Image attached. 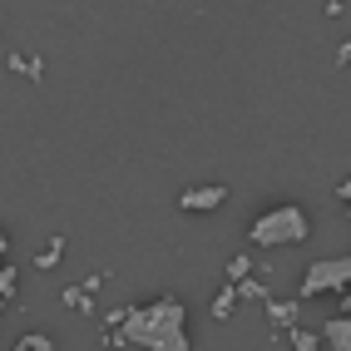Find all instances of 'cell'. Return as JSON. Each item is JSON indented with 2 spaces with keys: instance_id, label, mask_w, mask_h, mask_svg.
Masks as SVG:
<instances>
[{
  "instance_id": "1",
  "label": "cell",
  "mask_w": 351,
  "mask_h": 351,
  "mask_svg": "<svg viewBox=\"0 0 351 351\" xmlns=\"http://www.w3.org/2000/svg\"><path fill=\"white\" fill-rule=\"evenodd\" d=\"M183 322H189V312H183L178 297H158V302H149V307H124L119 322H109V326H114L109 346L189 351V332H183Z\"/></svg>"
},
{
  "instance_id": "2",
  "label": "cell",
  "mask_w": 351,
  "mask_h": 351,
  "mask_svg": "<svg viewBox=\"0 0 351 351\" xmlns=\"http://www.w3.org/2000/svg\"><path fill=\"white\" fill-rule=\"evenodd\" d=\"M307 232H312L307 208L277 203V208H267V213H257V223L247 228V238H252V247H292V243L307 238Z\"/></svg>"
},
{
  "instance_id": "3",
  "label": "cell",
  "mask_w": 351,
  "mask_h": 351,
  "mask_svg": "<svg viewBox=\"0 0 351 351\" xmlns=\"http://www.w3.org/2000/svg\"><path fill=\"white\" fill-rule=\"evenodd\" d=\"M341 287H351V257H326V263H312L307 272H302L297 297L307 302L317 292H341Z\"/></svg>"
},
{
  "instance_id": "4",
  "label": "cell",
  "mask_w": 351,
  "mask_h": 351,
  "mask_svg": "<svg viewBox=\"0 0 351 351\" xmlns=\"http://www.w3.org/2000/svg\"><path fill=\"white\" fill-rule=\"evenodd\" d=\"M228 203V183H198V189H183L178 208L183 213H213V208Z\"/></svg>"
},
{
  "instance_id": "5",
  "label": "cell",
  "mask_w": 351,
  "mask_h": 351,
  "mask_svg": "<svg viewBox=\"0 0 351 351\" xmlns=\"http://www.w3.org/2000/svg\"><path fill=\"white\" fill-rule=\"evenodd\" d=\"M322 346L351 351V312H341V317H332V322H322Z\"/></svg>"
},
{
  "instance_id": "6",
  "label": "cell",
  "mask_w": 351,
  "mask_h": 351,
  "mask_svg": "<svg viewBox=\"0 0 351 351\" xmlns=\"http://www.w3.org/2000/svg\"><path fill=\"white\" fill-rule=\"evenodd\" d=\"M263 307H267V322H272V326H292V322L302 317V297H297V302H277V297H267Z\"/></svg>"
},
{
  "instance_id": "7",
  "label": "cell",
  "mask_w": 351,
  "mask_h": 351,
  "mask_svg": "<svg viewBox=\"0 0 351 351\" xmlns=\"http://www.w3.org/2000/svg\"><path fill=\"white\" fill-rule=\"evenodd\" d=\"M232 287H238V302H267V297H272V292H267V282H257L252 272H247V277H238Z\"/></svg>"
},
{
  "instance_id": "8",
  "label": "cell",
  "mask_w": 351,
  "mask_h": 351,
  "mask_svg": "<svg viewBox=\"0 0 351 351\" xmlns=\"http://www.w3.org/2000/svg\"><path fill=\"white\" fill-rule=\"evenodd\" d=\"M287 346H292V351H317L322 341H317V332H307V326L292 322V326H287Z\"/></svg>"
},
{
  "instance_id": "9",
  "label": "cell",
  "mask_w": 351,
  "mask_h": 351,
  "mask_svg": "<svg viewBox=\"0 0 351 351\" xmlns=\"http://www.w3.org/2000/svg\"><path fill=\"white\" fill-rule=\"evenodd\" d=\"M232 302H238V287L228 282V287L213 297V317H218V322H228V317H232Z\"/></svg>"
},
{
  "instance_id": "10",
  "label": "cell",
  "mask_w": 351,
  "mask_h": 351,
  "mask_svg": "<svg viewBox=\"0 0 351 351\" xmlns=\"http://www.w3.org/2000/svg\"><path fill=\"white\" fill-rule=\"evenodd\" d=\"M60 252H64V238H50L45 252H35V267H60Z\"/></svg>"
},
{
  "instance_id": "11",
  "label": "cell",
  "mask_w": 351,
  "mask_h": 351,
  "mask_svg": "<svg viewBox=\"0 0 351 351\" xmlns=\"http://www.w3.org/2000/svg\"><path fill=\"white\" fill-rule=\"evenodd\" d=\"M15 346H20V351H50L55 341H50V337H40V332H30V337H20Z\"/></svg>"
},
{
  "instance_id": "12",
  "label": "cell",
  "mask_w": 351,
  "mask_h": 351,
  "mask_svg": "<svg viewBox=\"0 0 351 351\" xmlns=\"http://www.w3.org/2000/svg\"><path fill=\"white\" fill-rule=\"evenodd\" d=\"M10 69H15V75H30V80H40V64H35V60H25V55H10Z\"/></svg>"
},
{
  "instance_id": "13",
  "label": "cell",
  "mask_w": 351,
  "mask_h": 351,
  "mask_svg": "<svg viewBox=\"0 0 351 351\" xmlns=\"http://www.w3.org/2000/svg\"><path fill=\"white\" fill-rule=\"evenodd\" d=\"M252 272V257H232L228 263V282H238V277H247Z\"/></svg>"
},
{
  "instance_id": "14",
  "label": "cell",
  "mask_w": 351,
  "mask_h": 351,
  "mask_svg": "<svg viewBox=\"0 0 351 351\" xmlns=\"http://www.w3.org/2000/svg\"><path fill=\"white\" fill-rule=\"evenodd\" d=\"M15 297V267H0V302Z\"/></svg>"
},
{
  "instance_id": "15",
  "label": "cell",
  "mask_w": 351,
  "mask_h": 351,
  "mask_svg": "<svg viewBox=\"0 0 351 351\" xmlns=\"http://www.w3.org/2000/svg\"><path fill=\"white\" fill-rule=\"evenodd\" d=\"M64 302H69V307H80V312H89V287H69Z\"/></svg>"
},
{
  "instance_id": "16",
  "label": "cell",
  "mask_w": 351,
  "mask_h": 351,
  "mask_svg": "<svg viewBox=\"0 0 351 351\" xmlns=\"http://www.w3.org/2000/svg\"><path fill=\"white\" fill-rule=\"evenodd\" d=\"M337 198L346 203V213H351V178H341V183H337Z\"/></svg>"
},
{
  "instance_id": "17",
  "label": "cell",
  "mask_w": 351,
  "mask_h": 351,
  "mask_svg": "<svg viewBox=\"0 0 351 351\" xmlns=\"http://www.w3.org/2000/svg\"><path fill=\"white\" fill-rule=\"evenodd\" d=\"M337 60H341V64L351 69V40H346V45H341V50H337Z\"/></svg>"
},
{
  "instance_id": "18",
  "label": "cell",
  "mask_w": 351,
  "mask_h": 351,
  "mask_svg": "<svg viewBox=\"0 0 351 351\" xmlns=\"http://www.w3.org/2000/svg\"><path fill=\"white\" fill-rule=\"evenodd\" d=\"M10 252V238H5V228H0V257H5Z\"/></svg>"
}]
</instances>
